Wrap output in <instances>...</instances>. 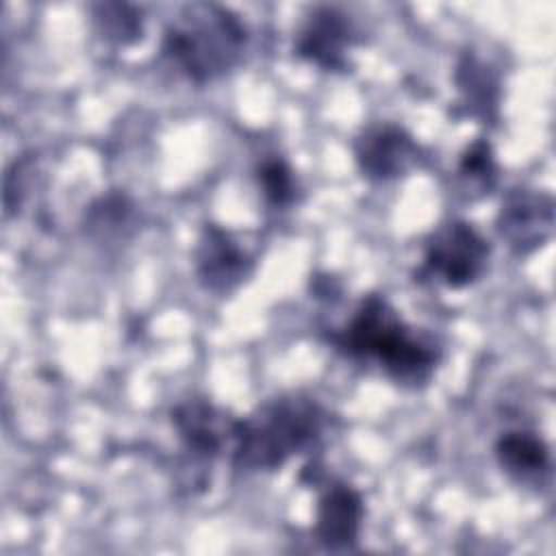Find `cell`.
I'll return each instance as SVG.
<instances>
[{
  "instance_id": "9c48e42d",
  "label": "cell",
  "mask_w": 556,
  "mask_h": 556,
  "mask_svg": "<svg viewBox=\"0 0 556 556\" xmlns=\"http://www.w3.org/2000/svg\"><path fill=\"white\" fill-rule=\"evenodd\" d=\"M500 239L517 256L541 250L554 232V198L534 187H510L495 215Z\"/></svg>"
},
{
  "instance_id": "3957f363",
  "label": "cell",
  "mask_w": 556,
  "mask_h": 556,
  "mask_svg": "<svg viewBox=\"0 0 556 556\" xmlns=\"http://www.w3.org/2000/svg\"><path fill=\"white\" fill-rule=\"evenodd\" d=\"M243 17L219 2L182 4L161 35V59L187 83L211 85L237 70L248 52Z\"/></svg>"
},
{
  "instance_id": "277c9868",
  "label": "cell",
  "mask_w": 556,
  "mask_h": 556,
  "mask_svg": "<svg viewBox=\"0 0 556 556\" xmlns=\"http://www.w3.org/2000/svg\"><path fill=\"white\" fill-rule=\"evenodd\" d=\"M239 415L215 404L204 395H189L169 408V426L180 443L182 469L180 486H187L189 471H193L198 486H206V469L230 456Z\"/></svg>"
},
{
  "instance_id": "7a4b0ae2",
  "label": "cell",
  "mask_w": 556,
  "mask_h": 556,
  "mask_svg": "<svg viewBox=\"0 0 556 556\" xmlns=\"http://www.w3.org/2000/svg\"><path fill=\"white\" fill-rule=\"evenodd\" d=\"M326 406L306 391H285L239 415L228 456L237 473H274L291 458L313 456L328 432Z\"/></svg>"
},
{
  "instance_id": "8992f818",
  "label": "cell",
  "mask_w": 556,
  "mask_h": 556,
  "mask_svg": "<svg viewBox=\"0 0 556 556\" xmlns=\"http://www.w3.org/2000/svg\"><path fill=\"white\" fill-rule=\"evenodd\" d=\"M358 174L374 185H384L417 169L426 150L415 135L395 122H371L361 128L352 143Z\"/></svg>"
},
{
  "instance_id": "8fae6325",
  "label": "cell",
  "mask_w": 556,
  "mask_h": 556,
  "mask_svg": "<svg viewBox=\"0 0 556 556\" xmlns=\"http://www.w3.org/2000/svg\"><path fill=\"white\" fill-rule=\"evenodd\" d=\"M493 456L502 473L519 486L536 491L552 478V445L532 428L502 430L495 437Z\"/></svg>"
},
{
  "instance_id": "ba28073f",
  "label": "cell",
  "mask_w": 556,
  "mask_h": 556,
  "mask_svg": "<svg viewBox=\"0 0 556 556\" xmlns=\"http://www.w3.org/2000/svg\"><path fill=\"white\" fill-rule=\"evenodd\" d=\"M254 256L232 230L213 222L202 226L193 248V274L206 293H235L254 274Z\"/></svg>"
},
{
  "instance_id": "7c38bea8",
  "label": "cell",
  "mask_w": 556,
  "mask_h": 556,
  "mask_svg": "<svg viewBox=\"0 0 556 556\" xmlns=\"http://www.w3.org/2000/svg\"><path fill=\"white\" fill-rule=\"evenodd\" d=\"M454 83L467 115L480 119L482 124L497 122L502 80L491 63H486L471 50L463 52L454 70Z\"/></svg>"
},
{
  "instance_id": "52a82bcc",
  "label": "cell",
  "mask_w": 556,
  "mask_h": 556,
  "mask_svg": "<svg viewBox=\"0 0 556 556\" xmlns=\"http://www.w3.org/2000/svg\"><path fill=\"white\" fill-rule=\"evenodd\" d=\"M356 43L358 28L348 11L337 4H315L295 28L293 54L321 72H348Z\"/></svg>"
},
{
  "instance_id": "e0dca14e",
  "label": "cell",
  "mask_w": 556,
  "mask_h": 556,
  "mask_svg": "<svg viewBox=\"0 0 556 556\" xmlns=\"http://www.w3.org/2000/svg\"><path fill=\"white\" fill-rule=\"evenodd\" d=\"M33 172V161L30 159H15L4 176V211L7 215L15 213L22 208V202L26 198L28 189V174Z\"/></svg>"
},
{
  "instance_id": "2e32d148",
  "label": "cell",
  "mask_w": 556,
  "mask_h": 556,
  "mask_svg": "<svg viewBox=\"0 0 556 556\" xmlns=\"http://www.w3.org/2000/svg\"><path fill=\"white\" fill-rule=\"evenodd\" d=\"M254 180L263 202L274 211H289L302 200V182L280 154H265L254 167Z\"/></svg>"
},
{
  "instance_id": "6da1fadb",
  "label": "cell",
  "mask_w": 556,
  "mask_h": 556,
  "mask_svg": "<svg viewBox=\"0 0 556 556\" xmlns=\"http://www.w3.org/2000/svg\"><path fill=\"white\" fill-rule=\"evenodd\" d=\"M328 345L343 358L378 367L402 389L417 391L432 382L443 348L434 334L408 324L382 293L358 300L341 328L326 334Z\"/></svg>"
},
{
  "instance_id": "5b68a950",
  "label": "cell",
  "mask_w": 556,
  "mask_h": 556,
  "mask_svg": "<svg viewBox=\"0 0 556 556\" xmlns=\"http://www.w3.org/2000/svg\"><path fill=\"white\" fill-rule=\"evenodd\" d=\"M491 252V241L471 222L447 219L426 235L415 276L421 282L463 291L482 280Z\"/></svg>"
},
{
  "instance_id": "30bf717a",
  "label": "cell",
  "mask_w": 556,
  "mask_h": 556,
  "mask_svg": "<svg viewBox=\"0 0 556 556\" xmlns=\"http://www.w3.org/2000/svg\"><path fill=\"white\" fill-rule=\"evenodd\" d=\"M315 504L313 536L328 552H350L358 545L365 523V497L343 478H324Z\"/></svg>"
},
{
  "instance_id": "9a60e30c",
  "label": "cell",
  "mask_w": 556,
  "mask_h": 556,
  "mask_svg": "<svg viewBox=\"0 0 556 556\" xmlns=\"http://www.w3.org/2000/svg\"><path fill=\"white\" fill-rule=\"evenodd\" d=\"M456 180L467 198L482 200L500 182V163L493 143L486 137L471 139L456 161Z\"/></svg>"
},
{
  "instance_id": "5bb4252c",
  "label": "cell",
  "mask_w": 556,
  "mask_h": 556,
  "mask_svg": "<svg viewBox=\"0 0 556 556\" xmlns=\"http://www.w3.org/2000/svg\"><path fill=\"white\" fill-rule=\"evenodd\" d=\"M93 33L115 48L135 46L146 35L143 9L130 2H93L89 4Z\"/></svg>"
},
{
  "instance_id": "4fadbf2b",
  "label": "cell",
  "mask_w": 556,
  "mask_h": 556,
  "mask_svg": "<svg viewBox=\"0 0 556 556\" xmlns=\"http://www.w3.org/2000/svg\"><path fill=\"white\" fill-rule=\"evenodd\" d=\"M137 222V204L135 200L119 191H106L85 206L83 213V230L98 243L117 241L132 232Z\"/></svg>"
}]
</instances>
